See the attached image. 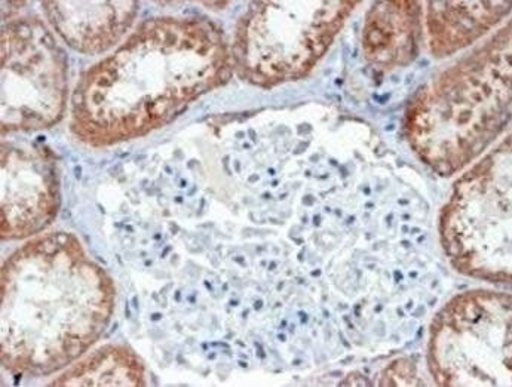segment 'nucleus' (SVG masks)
I'll use <instances>...</instances> for the list:
<instances>
[{"label": "nucleus", "mask_w": 512, "mask_h": 387, "mask_svg": "<svg viewBox=\"0 0 512 387\" xmlns=\"http://www.w3.org/2000/svg\"><path fill=\"white\" fill-rule=\"evenodd\" d=\"M232 72V51L210 21H147L85 73L73 95L72 131L94 147L143 137L225 85Z\"/></svg>", "instance_id": "nucleus-1"}, {"label": "nucleus", "mask_w": 512, "mask_h": 387, "mask_svg": "<svg viewBox=\"0 0 512 387\" xmlns=\"http://www.w3.org/2000/svg\"><path fill=\"white\" fill-rule=\"evenodd\" d=\"M511 2H428L426 27L435 57L455 54L498 26Z\"/></svg>", "instance_id": "nucleus-11"}, {"label": "nucleus", "mask_w": 512, "mask_h": 387, "mask_svg": "<svg viewBox=\"0 0 512 387\" xmlns=\"http://www.w3.org/2000/svg\"><path fill=\"white\" fill-rule=\"evenodd\" d=\"M429 370L438 386H511V297L469 291L432 322Z\"/></svg>", "instance_id": "nucleus-6"}, {"label": "nucleus", "mask_w": 512, "mask_h": 387, "mask_svg": "<svg viewBox=\"0 0 512 387\" xmlns=\"http://www.w3.org/2000/svg\"><path fill=\"white\" fill-rule=\"evenodd\" d=\"M422 39V5L412 0L376 3L367 15L363 49L377 69L409 66Z\"/></svg>", "instance_id": "nucleus-10"}, {"label": "nucleus", "mask_w": 512, "mask_h": 387, "mask_svg": "<svg viewBox=\"0 0 512 387\" xmlns=\"http://www.w3.org/2000/svg\"><path fill=\"white\" fill-rule=\"evenodd\" d=\"M42 9L73 49L95 55L112 48L133 26L139 2H44Z\"/></svg>", "instance_id": "nucleus-9"}, {"label": "nucleus", "mask_w": 512, "mask_h": 387, "mask_svg": "<svg viewBox=\"0 0 512 387\" xmlns=\"http://www.w3.org/2000/svg\"><path fill=\"white\" fill-rule=\"evenodd\" d=\"M67 98V57L39 20L2 29V134L57 124Z\"/></svg>", "instance_id": "nucleus-7"}, {"label": "nucleus", "mask_w": 512, "mask_h": 387, "mask_svg": "<svg viewBox=\"0 0 512 387\" xmlns=\"http://www.w3.org/2000/svg\"><path fill=\"white\" fill-rule=\"evenodd\" d=\"M60 208L57 165L47 149L2 144V241L42 232Z\"/></svg>", "instance_id": "nucleus-8"}, {"label": "nucleus", "mask_w": 512, "mask_h": 387, "mask_svg": "<svg viewBox=\"0 0 512 387\" xmlns=\"http://www.w3.org/2000/svg\"><path fill=\"white\" fill-rule=\"evenodd\" d=\"M51 386H146V374L133 350L104 346L61 374Z\"/></svg>", "instance_id": "nucleus-12"}, {"label": "nucleus", "mask_w": 512, "mask_h": 387, "mask_svg": "<svg viewBox=\"0 0 512 387\" xmlns=\"http://www.w3.org/2000/svg\"><path fill=\"white\" fill-rule=\"evenodd\" d=\"M511 137L466 171L440 217L441 244L453 266L493 284L511 281Z\"/></svg>", "instance_id": "nucleus-5"}, {"label": "nucleus", "mask_w": 512, "mask_h": 387, "mask_svg": "<svg viewBox=\"0 0 512 387\" xmlns=\"http://www.w3.org/2000/svg\"><path fill=\"white\" fill-rule=\"evenodd\" d=\"M358 2H256L239 21L233 69L262 88L305 78L327 54Z\"/></svg>", "instance_id": "nucleus-4"}, {"label": "nucleus", "mask_w": 512, "mask_h": 387, "mask_svg": "<svg viewBox=\"0 0 512 387\" xmlns=\"http://www.w3.org/2000/svg\"><path fill=\"white\" fill-rule=\"evenodd\" d=\"M2 364L47 376L81 358L109 327L112 279L81 241L57 232L26 242L2 267Z\"/></svg>", "instance_id": "nucleus-2"}, {"label": "nucleus", "mask_w": 512, "mask_h": 387, "mask_svg": "<svg viewBox=\"0 0 512 387\" xmlns=\"http://www.w3.org/2000/svg\"><path fill=\"white\" fill-rule=\"evenodd\" d=\"M511 118V24L428 82L407 113L420 161L453 175L477 159Z\"/></svg>", "instance_id": "nucleus-3"}]
</instances>
